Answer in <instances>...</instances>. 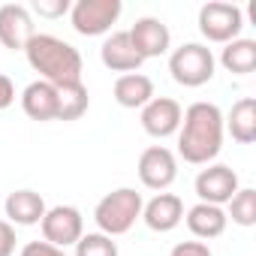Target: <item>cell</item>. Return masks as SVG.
I'll use <instances>...</instances> for the list:
<instances>
[{
	"label": "cell",
	"instance_id": "obj_7",
	"mask_svg": "<svg viewBox=\"0 0 256 256\" xmlns=\"http://www.w3.org/2000/svg\"><path fill=\"white\" fill-rule=\"evenodd\" d=\"M193 187H196L199 202L217 205V208L229 205V199L241 190L238 172H235L232 166H226V163H208V169H202V172L196 175Z\"/></svg>",
	"mask_w": 256,
	"mask_h": 256
},
{
	"label": "cell",
	"instance_id": "obj_1",
	"mask_svg": "<svg viewBox=\"0 0 256 256\" xmlns=\"http://www.w3.org/2000/svg\"><path fill=\"white\" fill-rule=\"evenodd\" d=\"M223 112L214 102H193L184 108L178 126V157L190 166H208L223 148Z\"/></svg>",
	"mask_w": 256,
	"mask_h": 256
},
{
	"label": "cell",
	"instance_id": "obj_17",
	"mask_svg": "<svg viewBox=\"0 0 256 256\" xmlns=\"http://www.w3.org/2000/svg\"><path fill=\"white\" fill-rule=\"evenodd\" d=\"M223 133H229L238 145H253L256 142V100L241 96L232 102L229 114H223Z\"/></svg>",
	"mask_w": 256,
	"mask_h": 256
},
{
	"label": "cell",
	"instance_id": "obj_18",
	"mask_svg": "<svg viewBox=\"0 0 256 256\" xmlns=\"http://www.w3.org/2000/svg\"><path fill=\"white\" fill-rule=\"evenodd\" d=\"M112 94L120 108H145L154 100V82L145 72H126L114 78Z\"/></svg>",
	"mask_w": 256,
	"mask_h": 256
},
{
	"label": "cell",
	"instance_id": "obj_2",
	"mask_svg": "<svg viewBox=\"0 0 256 256\" xmlns=\"http://www.w3.org/2000/svg\"><path fill=\"white\" fill-rule=\"evenodd\" d=\"M24 54H28V64L40 72V78L54 84L58 90L82 84V54L76 46L64 42L60 36L34 34Z\"/></svg>",
	"mask_w": 256,
	"mask_h": 256
},
{
	"label": "cell",
	"instance_id": "obj_16",
	"mask_svg": "<svg viewBox=\"0 0 256 256\" xmlns=\"http://www.w3.org/2000/svg\"><path fill=\"white\" fill-rule=\"evenodd\" d=\"M4 211H6V223L12 226H36L48 208L36 190H12L4 202Z\"/></svg>",
	"mask_w": 256,
	"mask_h": 256
},
{
	"label": "cell",
	"instance_id": "obj_14",
	"mask_svg": "<svg viewBox=\"0 0 256 256\" xmlns=\"http://www.w3.org/2000/svg\"><path fill=\"white\" fill-rule=\"evenodd\" d=\"M142 220H145V226L151 232H160V235L172 232L184 220V202H181V196H175V193H157L151 202L142 205Z\"/></svg>",
	"mask_w": 256,
	"mask_h": 256
},
{
	"label": "cell",
	"instance_id": "obj_6",
	"mask_svg": "<svg viewBox=\"0 0 256 256\" xmlns=\"http://www.w3.org/2000/svg\"><path fill=\"white\" fill-rule=\"evenodd\" d=\"M120 12H124L120 0H78L70 10V22L78 36H102L112 30Z\"/></svg>",
	"mask_w": 256,
	"mask_h": 256
},
{
	"label": "cell",
	"instance_id": "obj_5",
	"mask_svg": "<svg viewBox=\"0 0 256 256\" xmlns=\"http://www.w3.org/2000/svg\"><path fill=\"white\" fill-rule=\"evenodd\" d=\"M244 30V10L235 4H223V0H211L199 10V34L208 42L226 46L238 40Z\"/></svg>",
	"mask_w": 256,
	"mask_h": 256
},
{
	"label": "cell",
	"instance_id": "obj_4",
	"mask_svg": "<svg viewBox=\"0 0 256 256\" xmlns=\"http://www.w3.org/2000/svg\"><path fill=\"white\" fill-rule=\"evenodd\" d=\"M217 58L202 42H184L169 54V72L181 88H202L214 78Z\"/></svg>",
	"mask_w": 256,
	"mask_h": 256
},
{
	"label": "cell",
	"instance_id": "obj_25",
	"mask_svg": "<svg viewBox=\"0 0 256 256\" xmlns=\"http://www.w3.org/2000/svg\"><path fill=\"white\" fill-rule=\"evenodd\" d=\"M169 256H214L205 241H178Z\"/></svg>",
	"mask_w": 256,
	"mask_h": 256
},
{
	"label": "cell",
	"instance_id": "obj_3",
	"mask_svg": "<svg viewBox=\"0 0 256 256\" xmlns=\"http://www.w3.org/2000/svg\"><path fill=\"white\" fill-rule=\"evenodd\" d=\"M142 205L145 202H142V193L136 187H118L96 202L94 220H96L102 235L118 238V235H126L136 226V220L142 217Z\"/></svg>",
	"mask_w": 256,
	"mask_h": 256
},
{
	"label": "cell",
	"instance_id": "obj_22",
	"mask_svg": "<svg viewBox=\"0 0 256 256\" xmlns=\"http://www.w3.org/2000/svg\"><path fill=\"white\" fill-rule=\"evenodd\" d=\"M226 217H232L235 226H256V190L253 187H241L232 199H229V211Z\"/></svg>",
	"mask_w": 256,
	"mask_h": 256
},
{
	"label": "cell",
	"instance_id": "obj_10",
	"mask_svg": "<svg viewBox=\"0 0 256 256\" xmlns=\"http://www.w3.org/2000/svg\"><path fill=\"white\" fill-rule=\"evenodd\" d=\"M139 120H142V130L151 136V139H169L178 133L181 126V118H184V108L178 100L172 96H154L145 108H139Z\"/></svg>",
	"mask_w": 256,
	"mask_h": 256
},
{
	"label": "cell",
	"instance_id": "obj_9",
	"mask_svg": "<svg viewBox=\"0 0 256 256\" xmlns=\"http://www.w3.org/2000/svg\"><path fill=\"white\" fill-rule=\"evenodd\" d=\"M178 178V157L166 148V145H151L142 151L139 157V181L148 190H169Z\"/></svg>",
	"mask_w": 256,
	"mask_h": 256
},
{
	"label": "cell",
	"instance_id": "obj_13",
	"mask_svg": "<svg viewBox=\"0 0 256 256\" xmlns=\"http://www.w3.org/2000/svg\"><path fill=\"white\" fill-rule=\"evenodd\" d=\"M100 60H102L106 70L120 72V76L139 72V66L145 64V60L139 58V52L133 48L130 34H126V30H114L112 36H106V42H102V48H100Z\"/></svg>",
	"mask_w": 256,
	"mask_h": 256
},
{
	"label": "cell",
	"instance_id": "obj_24",
	"mask_svg": "<svg viewBox=\"0 0 256 256\" xmlns=\"http://www.w3.org/2000/svg\"><path fill=\"white\" fill-rule=\"evenodd\" d=\"M70 10H72L70 0H36V4H34V12H36L40 18H60V16H66Z\"/></svg>",
	"mask_w": 256,
	"mask_h": 256
},
{
	"label": "cell",
	"instance_id": "obj_28",
	"mask_svg": "<svg viewBox=\"0 0 256 256\" xmlns=\"http://www.w3.org/2000/svg\"><path fill=\"white\" fill-rule=\"evenodd\" d=\"M12 102H16V84H12V78H10V76L0 72V112L10 108Z\"/></svg>",
	"mask_w": 256,
	"mask_h": 256
},
{
	"label": "cell",
	"instance_id": "obj_27",
	"mask_svg": "<svg viewBox=\"0 0 256 256\" xmlns=\"http://www.w3.org/2000/svg\"><path fill=\"white\" fill-rule=\"evenodd\" d=\"M16 253V226L0 220V256H12Z\"/></svg>",
	"mask_w": 256,
	"mask_h": 256
},
{
	"label": "cell",
	"instance_id": "obj_20",
	"mask_svg": "<svg viewBox=\"0 0 256 256\" xmlns=\"http://www.w3.org/2000/svg\"><path fill=\"white\" fill-rule=\"evenodd\" d=\"M220 66L232 76H250L256 70V40H232L220 52Z\"/></svg>",
	"mask_w": 256,
	"mask_h": 256
},
{
	"label": "cell",
	"instance_id": "obj_11",
	"mask_svg": "<svg viewBox=\"0 0 256 256\" xmlns=\"http://www.w3.org/2000/svg\"><path fill=\"white\" fill-rule=\"evenodd\" d=\"M36 28H34V16L28 6L22 4H4L0 6V46L12 48V52H24L28 42L34 40Z\"/></svg>",
	"mask_w": 256,
	"mask_h": 256
},
{
	"label": "cell",
	"instance_id": "obj_19",
	"mask_svg": "<svg viewBox=\"0 0 256 256\" xmlns=\"http://www.w3.org/2000/svg\"><path fill=\"white\" fill-rule=\"evenodd\" d=\"M184 220H187V229H190L199 241L220 238V235L226 232V223H229V217H226L223 208L205 205V202H196V205L184 214Z\"/></svg>",
	"mask_w": 256,
	"mask_h": 256
},
{
	"label": "cell",
	"instance_id": "obj_8",
	"mask_svg": "<svg viewBox=\"0 0 256 256\" xmlns=\"http://www.w3.org/2000/svg\"><path fill=\"white\" fill-rule=\"evenodd\" d=\"M40 229H42V241H48L60 250L76 247V241L84 235V217L76 205H54L40 220Z\"/></svg>",
	"mask_w": 256,
	"mask_h": 256
},
{
	"label": "cell",
	"instance_id": "obj_21",
	"mask_svg": "<svg viewBox=\"0 0 256 256\" xmlns=\"http://www.w3.org/2000/svg\"><path fill=\"white\" fill-rule=\"evenodd\" d=\"M58 120H78L88 106H90V96H88V88L84 84H76V88H60L58 90Z\"/></svg>",
	"mask_w": 256,
	"mask_h": 256
},
{
	"label": "cell",
	"instance_id": "obj_12",
	"mask_svg": "<svg viewBox=\"0 0 256 256\" xmlns=\"http://www.w3.org/2000/svg\"><path fill=\"white\" fill-rule=\"evenodd\" d=\"M126 34H130V42H133V48L139 52L142 60H148V58H160V54H166L169 46H172V34H169V28H166L160 18H154V16L136 18V24L126 30Z\"/></svg>",
	"mask_w": 256,
	"mask_h": 256
},
{
	"label": "cell",
	"instance_id": "obj_15",
	"mask_svg": "<svg viewBox=\"0 0 256 256\" xmlns=\"http://www.w3.org/2000/svg\"><path fill=\"white\" fill-rule=\"evenodd\" d=\"M58 88L36 78L30 82L24 90H22V108L30 120H40V124H48V120H58Z\"/></svg>",
	"mask_w": 256,
	"mask_h": 256
},
{
	"label": "cell",
	"instance_id": "obj_26",
	"mask_svg": "<svg viewBox=\"0 0 256 256\" xmlns=\"http://www.w3.org/2000/svg\"><path fill=\"white\" fill-rule=\"evenodd\" d=\"M18 256H66V250H60L48 241H28Z\"/></svg>",
	"mask_w": 256,
	"mask_h": 256
},
{
	"label": "cell",
	"instance_id": "obj_23",
	"mask_svg": "<svg viewBox=\"0 0 256 256\" xmlns=\"http://www.w3.org/2000/svg\"><path fill=\"white\" fill-rule=\"evenodd\" d=\"M76 256H120L114 238L102 232H88L76 241Z\"/></svg>",
	"mask_w": 256,
	"mask_h": 256
}]
</instances>
